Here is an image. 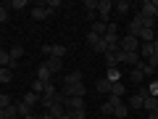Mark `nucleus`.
I'll use <instances>...</instances> for the list:
<instances>
[{
	"label": "nucleus",
	"instance_id": "1",
	"mask_svg": "<svg viewBox=\"0 0 158 119\" xmlns=\"http://www.w3.org/2000/svg\"><path fill=\"white\" fill-rule=\"evenodd\" d=\"M103 40H106V45H108V51H118V27L116 24H108V29H106V34H103Z\"/></svg>",
	"mask_w": 158,
	"mask_h": 119
},
{
	"label": "nucleus",
	"instance_id": "2",
	"mask_svg": "<svg viewBox=\"0 0 158 119\" xmlns=\"http://www.w3.org/2000/svg\"><path fill=\"white\" fill-rule=\"evenodd\" d=\"M118 51H124V53H137V51H140V40L132 37V34H124V37L118 40Z\"/></svg>",
	"mask_w": 158,
	"mask_h": 119
},
{
	"label": "nucleus",
	"instance_id": "3",
	"mask_svg": "<svg viewBox=\"0 0 158 119\" xmlns=\"http://www.w3.org/2000/svg\"><path fill=\"white\" fill-rule=\"evenodd\" d=\"M111 11H113V3H111V0H98V16H100V21L108 24Z\"/></svg>",
	"mask_w": 158,
	"mask_h": 119
},
{
	"label": "nucleus",
	"instance_id": "4",
	"mask_svg": "<svg viewBox=\"0 0 158 119\" xmlns=\"http://www.w3.org/2000/svg\"><path fill=\"white\" fill-rule=\"evenodd\" d=\"M63 106H66L69 111H85V98H66Z\"/></svg>",
	"mask_w": 158,
	"mask_h": 119
},
{
	"label": "nucleus",
	"instance_id": "5",
	"mask_svg": "<svg viewBox=\"0 0 158 119\" xmlns=\"http://www.w3.org/2000/svg\"><path fill=\"white\" fill-rule=\"evenodd\" d=\"M50 8H48V6H34L32 8V19H34V21H42V19H48V16H50Z\"/></svg>",
	"mask_w": 158,
	"mask_h": 119
},
{
	"label": "nucleus",
	"instance_id": "6",
	"mask_svg": "<svg viewBox=\"0 0 158 119\" xmlns=\"http://www.w3.org/2000/svg\"><path fill=\"white\" fill-rule=\"evenodd\" d=\"M103 58H106L108 69H118V64H121V58H118V51H108V53H103Z\"/></svg>",
	"mask_w": 158,
	"mask_h": 119
},
{
	"label": "nucleus",
	"instance_id": "7",
	"mask_svg": "<svg viewBox=\"0 0 158 119\" xmlns=\"http://www.w3.org/2000/svg\"><path fill=\"white\" fill-rule=\"evenodd\" d=\"M85 13L92 24H95V16H98V0H85Z\"/></svg>",
	"mask_w": 158,
	"mask_h": 119
},
{
	"label": "nucleus",
	"instance_id": "8",
	"mask_svg": "<svg viewBox=\"0 0 158 119\" xmlns=\"http://www.w3.org/2000/svg\"><path fill=\"white\" fill-rule=\"evenodd\" d=\"M140 16H153V19H156V0H142Z\"/></svg>",
	"mask_w": 158,
	"mask_h": 119
},
{
	"label": "nucleus",
	"instance_id": "9",
	"mask_svg": "<svg viewBox=\"0 0 158 119\" xmlns=\"http://www.w3.org/2000/svg\"><path fill=\"white\" fill-rule=\"evenodd\" d=\"M37 79L42 82V85H48V82H53V74H50V69H48L45 64H42V66L37 69Z\"/></svg>",
	"mask_w": 158,
	"mask_h": 119
},
{
	"label": "nucleus",
	"instance_id": "10",
	"mask_svg": "<svg viewBox=\"0 0 158 119\" xmlns=\"http://www.w3.org/2000/svg\"><path fill=\"white\" fill-rule=\"evenodd\" d=\"M142 108H145V111H156V108H158V95L145 93V103H142Z\"/></svg>",
	"mask_w": 158,
	"mask_h": 119
},
{
	"label": "nucleus",
	"instance_id": "11",
	"mask_svg": "<svg viewBox=\"0 0 158 119\" xmlns=\"http://www.w3.org/2000/svg\"><path fill=\"white\" fill-rule=\"evenodd\" d=\"M111 85H113V82H111V79H108V77H98V93H108V95H111Z\"/></svg>",
	"mask_w": 158,
	"mask_h": 119
},
{
	"label": "nucleus",
	"instance_id": "12",
	"mask_svg": "<svg viewBox=\"0 0 158 119\" xmlns=\"http://www.w3.org/2000/svg\"><path fill=\"white\" fill-rule=\"evenodd\" d=\"M142 103H145V93H135L127 106H129V108H142Z\"/></svg>",
	"mask_w": 158,
	"mask_h": 119
},
{
	"label": "nucleus",
	"instance_id": "13",
	"mask_svg": "<svg viewBox=\"0 0 158 119\" xmlns=\"http://www.w3.org/2000/svg\"><path fill=\"white\" fill-rule=\"evenodd\" d=\"M137 53H140L142 61H148V58L153 56V42H140V51H137Z\"/></svg>",
	"mask_w": 158,
	"mask_h": 119
},
{
	"label": "nucleus",
	"instance_id": "14",
	"mask_svg": "<svg viewBox=\"0 0 158 119\" xmlns=\"http://www.w3.org/2000/svg\"><path fill=\"white\" fill-rule=\"evenodd\" d=\"M45 66L50 69V74H56V72H61V69H63V61H61V58H48Z\"/></svg>",
	"mask_w": 158,
	"mask_h": 119
},
{
	"label": "nucleus",
	"instance_id": "15",
	"mask_svg": "<svg viewBox=\"0 0 158 119\" xmlns=\"http://www.w3.org/2000/svg\"><path fill=\"white\" fill-rule=\"evenodd\" d=\"M79 82H82V72H71L63 77V85H79Z\"/></svg>",
	"mask_w": 158,
	"mask_h": 119
},
{
	"label": "nucleus",
	"instance_id": "16",
	"mask_svg": "<svg viewBox=\"0 0 158 119\" xmlns=\"http://www.w3.org/2000/svg\"><path fill=\"white\" fill-rule=\"evenodd\" d=\"M8 56H11V66H13V64H16L19 58L24 56V48H21V45H13L11 51H8Z\"/></svg>",
	"mask_w": 158,
	"mask_h": 119
},
{
	"label": "nucleus",
	"instance_id": "17",
	"mask_svg": "<svg viewBox=\"0 0 158 119\" xmlns=\"http://www.w3.org/2000/svg\"><path fill=\"white\" fill-rule=\"evenodd\" d=\"M66 48H63V45H50V58H61V61H63V56H66Z\"/></svg>",
	"mask_w": 158,
	"mask_h": 119
},
{
	"label": "nucleus",
	"instance_id": "18",
	"mask_svg": "<svg viewBox=\"0 0 158 119\" xmlns=\"http://www.w3.org/2000/svg\"><path fill=\"white\" fill-rule=\"evenodd\" d=\"M106 29H108V24L98 19V21H95V24H92V27H90V32H95V34H100V37H103V34H106Z\"/></svg>",
	"mask_w": 158,
	"mask_h": 119
},
{
	"label": "nucleus",
	"instance_id": "19",
	"mask_svg": "<svg viewBox=\"0 0 158 119\" xmlns=\"http://www.w3.org/2000/svg\"><path fill=\"white\" fill-rule=\"evenodd\" d=\"M113 8H116V11L121 13V16H124V13H129L132 3H129V0H118V3H113Z\"/></svg>",
	"mask_w": 158,
	"mask_h": 119
},
{
	"label": "nucleus",
	"instance_id": "20",
	"mask_svg": "<svg viewBox=\"0 0 158 119\" xmlns=\"http://www.w3.org/2000/svg\"><path fill=\"white\" fill-rule=\"evenodd\" d=\"M13 117H19V114H16V106H13V103H11L8 108H0V119H13Z\"/></svg>",
	"mask_w": 158,
	"mask_h": 119
},
{
	"label": "nucleus",
	"instance_id": "21",
	"mask_svg": "<svg viewBox=\"0 0 158 119\" xmlns=\"http://www.w3.org/2000/svg\"><path fill=\"white\" fill-rule=\"evenodd\" d=\"M21 101H24V103H27V106H29V108H32V106H37V103H40V95H37V93H27V95H24V98H21Z\"/></svg>",
	"mask_w": 158,
	"mask_h": 119
},
{
	"label": "nucleus",
	"instance_id": "22",
	"mask_svg": "<svg viewBox=\"0 0 158 119\" xmlns=\"http://www.w3.org/2000/svg\"><path fill=\"white\" fill-rule=\"evenodd\" d=\"M13 106H16V114H19V117H27V114H32V108H29L24 101H16Z\"/></svg>",
	"mask_w": 158,
	"mask_h": 119
},
{
	"label": "nucleus",
	"instance_id": "23",
	"mask_svg": "<svg viewBox=\"0 0 158 119\" xmlns=\"http://www.w3.org/2000/svg\"><path fill=\"white\" fill-rule=\"evenodd\" d=\"M48 114H53V117H61V114H66V108H63V103H53V106L50 108H48Z\"/></svg>",
	"mask_w": 158,
	"mask_h": 119
},
{
	"label": "nucleus",
	"instance_id": "24",
	"mask_svg": "<svg viewBox=\"0 0 158 119\" xmlns=\"http://www.w3.org/2000/svg\"><path fill=\"white\" fill-rule=\"evenodd\" d=\"M0 69H11V56H8V51H0Z\"/></svg>",
	"mask_w": 158,
	"mask_h": 119
},
{
	"label": "nucleus",
	"instance_id": "25",
	"mask_svg": "<svg viewBox=\"0 0 158 119\" xmlns=\"http://www.w3.org/2000/svg\"><path fill=\"white\" fill-rule=\"evenodd\" d=\"M142 79H145V72H142L140 66H135V72H132V82H135V85H140Z\"/></svg>",
	"mask_w": 158,
	"mask_h": 119
},
{
	"label": "nucleus",
	"instance_id": "26",
	"mask_svg": "<svg viewBox=\"0 0 158 119\" xmlns=\"http://www.w3.org/2000/svg\"><path fill=\"white\" fill-rule=\"evenodd\" d=\"M11 79H13L11 69H0V85H6V82H11Z\"/></svg>",
	"mask_w": 158,
	"mask_h": 119
},
{
	"label": "nucleus",
	"instance_id": "27",
	"mask_svg": "<svg viewBox=\"0 0 158 119\" xmlns=\"http://www.w3.org/2000/svg\"><path fill=\"white\" fill-rule=\"evenodd\" d=\"M121 93H124V85H121V82H113V85H111V95L121 98Z\"/></svg>",
	"mask_w": 158,
	"mask_h": 119
},
{
	"label": "nucleus",
	"instance_id": "28",
	"mask_svg": "<svg viewBox=\"0 0 158 119\" xmlns=\"http://www.w3.org/2000/svg\"><path fill=\"white\" fill-rule=\"evenodd\" d=\"M100 114H113V103H111V98H108V101L100 106Z\"/></svg>",
	"mask_w": 158,
	"mask_h": 119
},
{
	"label": "nucleus",
	"instance_id": "29",
	"mask_svg": "<svg viewBox=\"0 0 158 119\" xmlns=\"http://www.w3.org/2000/svg\"><path fill=\"white\" fill-rule=\"evenodd\" d=\"M29 6V0H13L11 3V8H16V11H21V8H27Z\"/></svg>",
	"mask_w": 158,
	"mask_h": 119
},
{
	"label": "nucleus",
	"instance_id": "30",
	"mask_svg": "<svg viewBox=\"0 0 158 119\" xmlns=\"http://www.w3.org/2000/svg\"><path fill=\"white\" fill-rule=\"evenodd\" d=\"M8 106H11V98L6 93H0V108H8Z\"/></svg>",
	"mask_w": 158,
	"mask_h": 119
},
{
	"label": "nucleus",
	"instance_id": "31",
	"mask_svg": "<svg viewBox=\"0 0 158 119\" xmlns=\"http://www.w3.org/2000/svg\"><path fill=\"white\" fill-rule=\"evenodd\" d=\"M111 82H118V69H108V74H106Z\"/></svg>",
	"mask_w": 158,
	"mask_h": 119
},
{
	"label": "nucleus",
	"instance_id": "32",
	"mask_svg": "<svg viewBox=\"0 0 158 119\" xmlns=\"http://www.w3.org/2000/svg\"><path fill=\"white\" fill-rule=\"evenodd\" d=\"M66 114H69V117H71V119H85V117H87L85 111H66Z\"/></svg>",
	"mask_w": 158,
	"mask_h": 119
},
{
	"label": "nucleus",
	"instance_id": "33",
	"mask_svg": "<svg viewBox=\"0 0 158 119\" xmlns=\"http://www.w3.org/2000/svg\"><path fill=\"white\" fill-rule=\"evenodd\" d=\"M45 6H48V8H50V11H56V8H61V0H48Z\"/></svg>",
	"mask_w": 158,
	"mask_h": 119
},
{
	"label": "nucleus",
	"instance_id": "34",
	"mask_svg": "<svg viewBox=\"0 0 158 119\" xmlns=\"http://www.w3.org/2000/svg\"><path fill=\"white\" fill-rule=\"evenodd\" d=\"M6 21H8V8L0 6V24H6Z\"/></svg>",
	"mask_w": 158,
	"mask_h": 119
},
{
	"label": "nucleus",
	"instance_id": "35",
	"mask_svg": "<svg viewBox=\"0 0 158 119\" xmlns=\"http://www.w3.org/2000/svg\"><path fill=\"white\" fill-rule=\"evenodd\" d=\"M148 119H158V108L156 111H148Z\"/></svg>",
	"mask_w": 158,
	"mask_h": 119
},
{
	"label": "nucleus",
	"instance_id": "36",
	"mask_svg": "<svg viewBox=\"0 0 158 119\" xmlns=\"http://www.w3.org/2000/svg\"><path fill=\"white\" fill-rule=\"evenodd\" d=\"M40 119H56L53 114H40Z\"/></svg>",
	"mask_w": 158,
	"mask_h": 119
},
{
	"label": "nucleus",
	"instance_id": "37",
	"mask_svg": "<svg viewBox=\"0 0 158 119\" xmlns=\"http://www.w3.org/2000/svg\"><path fill=\"white\" fill-rule=\"evenodd\" d=\"M21 119H37V114H27V117H21Z\"/></svg>",
	"mask_w": 158,
	"mask_h": 119
},
{
	"label": "nucleus",
	"instance_id": "38",
	"mask_svg": "<svg viewBox=\"0 0 158 119\" xmlns=\"http://www.w3.org/2000/svg\"><path fill=\"white\" fill-rule=\"evenodd\" d=\"M156 24H158V0H156Z\"/></svg>",
	"mask_w": 158,
	"mask_h": 119
},
{
	"label": "nucleus",
	"instance_id": "39",
	"mask_svg": "<svg viewBox=\"0 0 158 119\" xmlns=\"http://www.w3.org/2000/svg\"><path fill=\"white\" fill-rule=\"evenodd\" d=\"M58 119H71V117H69V114H61V117H58Z\"/></svg>",
	"mask_w": 158,
	"mask_h": 119
},
{
	"label": "nucleus",
	"instance_id": "40",
	"mask_svg": "<svg viewBox=\"0 0 158 119\" xmlns=\"http://www.w3.org/2000/svg\"><path fill=\"white\" fill-rule=\"evenodd\" d=\"M13 119H19V117H13Z\"/></svg>",
	"mask_w": 158,
	"mask_h": 119
}]
</instances>
